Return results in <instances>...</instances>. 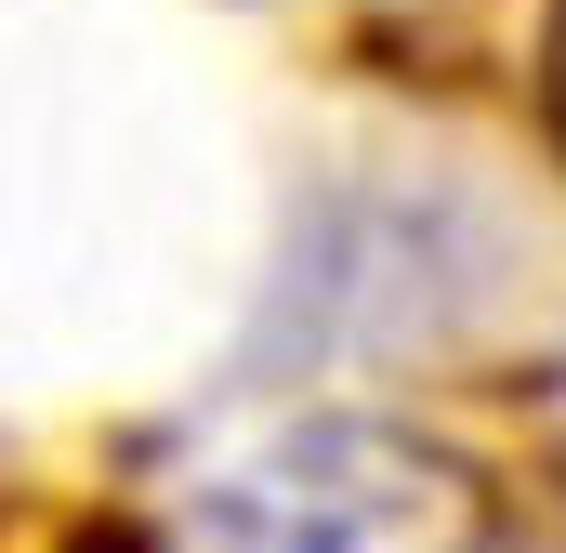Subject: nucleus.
<instances>
[{
  "instance_id": "f257e3e1",
  "label": "nucleus",
  "mask_w": 566,
  "mask_h": 553,
  "mask_svg": "<svg viewBox=\"0 0 566 553\" xmlns=\"http://www.w3.org/2000/svg\"><path fill=\"white\" fill-rule=\"evenodd\" d=\"M211 553H461L474 474L396 421H290L198 501Z\"/></svg>"
},
{
  "instance_id": "f03ea898",
  "label": "nucleus",
  "mask_w": 566,
  "mask_h": 553,
  "mask_svg": "<svg viewBox=\"0 0 566 553\" xmlns=\"http://www.w3.org/2000/svg\"><path fill=\"white\" fill-rule=\"evenodd\" d=\"M541 66H554V119H566V0H554V53Z\"/></svg>"
}]
</instances>
